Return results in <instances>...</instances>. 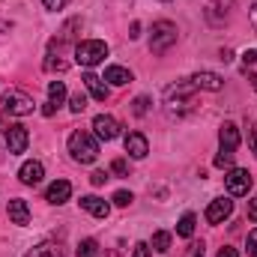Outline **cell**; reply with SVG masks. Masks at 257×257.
<instances>
[{"label": "cell", "mask_w": 257, "mask_h": 257, "mask_svg": "<svg viewBox=\"0 0 257 257\" xmlns=\"http://www.w3.org/2000/svg\"><path fill=\"white\" fill-rule=\"evenodd\" d=\"M194 93H197V87H194L192 81H177V84H171V87L165 90V111H168L171 117H186V114H192L194 105H197Z\"/></svg>", "instance_id": "obj_1"}, {"label": "cell", "mask_w": 257, "mask_h": 257, "mask_svg": "<svg viewBox=\"0 0 257 257\" xmlns=\"http://www.w3.org/2000/svg\"><path fill=\"white\" fill-rule=\"evenodd\" d=\"M69 153H72L75 162L93 165V162L99 159V141H96V135H93V132H84V128L72 132V135H69Z\"/></svg>", "instance_id": "obj_2"}, {"label": "cell", "mask_w": 257, "mask_h": 257, "mask_svg": "<svg viewBox=\"0 0 257 257\" xmlns=\"http://www.w3.org/2000/svg\"><path fill=\"white\" fill-rule=\"evenodd\" d=\"M177 45V24L171 21H156L150 30V51L153 54H165L168 48Z\"/></svg>", "instance_id": "obj_3"}, {"label": "cell", "mask_w": 257, "mask_h": 257, "mask_svg": "<svg viewBox=\"0 0 257 257\" xmlns=\"http://www.w3.org/2000/svg\"><path fill=\"white\" fill-rule=\"evenodd\" d=\"M105 57H108V45L102 39H84V42L75 45V60L81 66H87V69L99 66Z\"/></svg>", "instance_id": "obj_4"}, {"label": "cell", "mask_w": 257, "mask_h": 257, "mask_svg": "<svg viewBox=\"0 0 257 257\" xmlns=\"http://www.w3.org/2000/svg\"><path fill=\"white\" fill-rule=\"evenodd\" d=\"M33 99L24 93V90H15V87H9L6 93H3V111L6 114H12V117H27V114H33Z\"/></svg>", "instance_id": "obj_5"}, {"label": "cell", "mask_w": 257, "mask_h": 257, "mask_svg": "<svg viewBox=\"0 0 257 257\" xmlns=\"http://www.w3.org/2000/svg\"><path fill=\"white\" fill-rule=\"evenodd\" d=\"M224 186H227V194L242 197V194H248V189H251V174L245 168H230L227 177H224Z\"/></svg>", "instance_id": "obj_6"}, {"label": "cell", "mask_w": 257, "mask_h": 257, "mask_svg": "<svg viewBox=\"0 0 257 257\" xmlns=\"http://www.w3.org/2000/svg\"><path fill=\"white\" fill-rule=\"evenodd\" d=\"M93 132L102 141H114V138H120V123L114 117H108V114H96L93 117Z\"/></svg>", "instance_id": "obj_7"}, {"label": "cell", "mask_w": 257, "mask_h": 257, "mask_svg": "<svg viewBox=\"0 0 257 257\" xmlns=\"http://www.w3.org/2000/svg\"><path fill=\"white\" fill-rule=\"evenodd\" d=\"M230 212H233V200L218 197V200H212V203L206 206V221H209V224H221L224 218H230Z\"/></svg>", "instance_id": "obj_8"}, {"label": "cell", "mask_w": 257, "mask_h": 257, "mask_svg": "<svg viewBox=\"0 0 257 257\" xmlns=\"http://www.w3.org/2000/svg\"><path fill=\"white\" fill-rule=\"evenodd\" d=\"M27 144H30V135H27L24 126H9L6 128V147H9V153H24Z\"/></svg>", "instance_id": "obj_9"}, {"label": "cell", "mask_w": 257, "mask_h": 257, "mask_svg": "<svg viewBox=\"0 0 257 257\" xmlns=\"http://www.w3.org/2000/svg\"><path fill=\"white\" fill-rule=\"evenodd\" d=\"M42 177H45L42 162H24V165H21V171H18V180H21L24 186H39V183H42Z\"/></svg>", "instance_id": "obj_10"}, {"label": "cell", "mask_w": 257, "mask_h": 257, "mask_svg": "<svg viewBox=\"0 0 257 257\" xmlns=\"http://www.w3.org/2000/svg\"><path fill=\"white\" fill-rule=\"evenodd\" d=\"M233 9V0H209L206 3V18H209V24H224V18H227V12Z\"/></svg>", "instance_id": "obj_11"}, {"label": "cell", "mask_w": 257, "mask_h": 257, "mask_svg": "<svg viewBox=\"0 0 257 257\" xmlns=\"http://www.w3.org/2000/svg\"><path fill=\"white\" fill-rule=\"evenodd\" d=\"M218 141H221V153H236V147H239V128H236V123H224L218 128Z\"/></svg>", "instance_id": "obj_12"}, {"label": "cell", "mask_w": 257, "mask_h": 257, "mask_svg": "<svg viewBox=\"0 0 257 257\" xmlns=\"http://www.w3.org/2000/svg\"><path fill=\"white\" fill-rule=\"evenodd\" d=\"M123 144H126V153L132 159H144V156L150 153V144H147V138H144L141 132H128Z\"/></svg>", "instance_id": "obj_13"}, {"label": "cell", "mask_w": 257, "mask_h": 257, "mask_svg": "<svg viewBox=\"0 0 257 257\" xmlns=\"http://www.w3.org/2000/svg\"><path fill=\"white\" fill-rule=\"evenodd\" d=\"M69 194H72V183H69V180H54V183L48 186V192H45V200H48V203H66Z\"/></svg>", "instance_id": "obj_14"}, {"label": "cell", "mask_w": 257, "mask_h": 257, "mask_svg": "<svg viewBox=\"0 0 257 257\" xmlns=\"http://www.w3.org/2000/svg\"><path fill=\"white\" fill-rule=\"evenodd\" d=\"M192 84L197 87V90H209V93H218L221 87H224V81L215 75V72H197L192 78Z\"/></svg>", "instance_id": "obj_15"}, {"label": "cell", "mask_w": 257, "mask_h": 257, "mask_svg": "<svg viewBox=\"0 0 257 257\" xmlns=\"http://www.w3.org/2000/svg\"><path fill=\"white\" fill-rule=\"evenodd\" d=\"M81 209H87V212H90V215H96V218H108V212H111V206H108L102 197H96V194L81 197Z\"/></svg>", "instance_id": "obj_16"}, {"label": "cell", "mask_w": 257, "mask_h": 257, "mask_svg": "<svg viewBox=\"0 0 257 257\" xmlns=\"http://www.w3.org/2000/svg\"><path fill=\"white\" fill-rule=\"evenodd\" d=\"M84 87H87V93H90L96 102H105V99H108V87L102 84V78H99V75L87 72V75H84Z\"/></svg>", "instance_id": "obj_17"}, {"label": "cell", "mask_w": 257, "mask_h": 257, "mask_svg": "<svg viewBox=\"0 0 257 257\" xmlns=\"http://www.w3.org/2000/svg\"><path fill=\"white\" fill-rule=\"evenodd\" d=\"M6 212H9V218H12V224H30V209H27V203L24 200H9V206H6Z\"/></svg>", "instance_id": "obj_18"}, {"label": "cell", "mask_w": 257, "mask_h": 257, "mask_svg": "<svg viewBox=\"0 0 257 257\" xmlns=\"http://www.w3.org/2000/svg\"><path fill=\"white\" fill-rule=\"evenodd\" d=\"M105 81L114 84V87H123V84L132 81V72L123 69V66H108V69H105Z\"/></svg>", "instance_id": "obj_19"}, {"label": "cell", "mask_w": 257, "mask_h": 257, "mask_svg": "<svg viewBox=\"0 0 257 257\" xmlns=\"http://www.w3.org/2000/svg\"><path fill=\"white\" fill-rule=\"evenodd\" d=\"M24 257H63V248H60L57 242H42V245L30 248Z\"/></svg>", "instance_id": "obj_20"}, {"label": "cell", "mask_w": 257, "mask_h": 257, "mask_svg": "<svg viewBox=\"0 0 257 257\" xmlns=\"http://www.w3.org/2000/svg\"><path fill=\"white\" fill-rule=\"evenodd\" d=\"M63 99H66V84H63V81H51V84H48V102L60 108V105H63Z\"/></svg>", "instance_id": "obj_21"}, {"label": "cell", "mask_w": 257, "mask_h": 257, "mask_svg": "<svg viewBox=\"0 0 257 257\" xmlns=\"http://www.w3.org/2000/svg\"><path fill=\"white\" fill-rule=\"evenodd\" d=\"M153 248H156L159 254H165V251L171 248V233H168V230H156V233H153Z\"/></svg>", "instance_id": "obj_22"}, {"label": "cell", "mask_w": 257, "mask_h": 257, "mask_svg": "<svg viewBox=\"0 0 257 257\" xmlns=\"http://www.w3.org/2000/svg\"><path fill=\"white\" fill-rule=\"evenodd\" d=\"M194 224H197V218H194L192 212H186V215L180 218V224H177V233L189 239V236H192V233H194Z\"/></svg>", "instance_id": "obj_23"}, {"label": "cell", "mask_w": 257, "mask_h": 257, "mask_svg": "<svg viewBox=\"0 0 257 257\" xmlns=\"http://www.w3.org/2000/svg\"><path fill=\"white\" fill-rule=\"evenodd\" d=\"M78 257H99V242H96V239H81Z\"/></svg>", "instance_id": "obj_24"}, {"label": "cell", "mask_w": 257, "mask_h": 257, "mask_svg": "<svg viewBox=\"0 0 257 257\" xmlns=\"http://www.w3.org/2000/svg\"><path fill=\"white\" fill-rule=\"evenodd\" d=\"M84 108H87V96H84V93H75V96L69 99V111H72V114H81Z\"/></svg>", "instance_id": "obj_25"}, {"label": "cell", "mask_w": 257, "mask_h": 257, "mask_svg": "<svg viewBox=\"0 0 257 257\" xmlns=\"http://www.w3.org/2000/svg\"><path fill=\"white\" fill-rule=\"evenodd\" d=\"M111 171H114L117 177H128V165H126V159H114V162H111Z\"/></svg>", "instance_id": "obj_26"}, {"label": "cell", "mask_w": 257, "mask_h": 257, "mask_svg": "<svg viewBox=\"0 0 257 257\" xmlns=\"http://www.w3.org/2000/svg\"><path fill=\"white\" fill-rule=\"evenodd\" d=\"M147 105H150V99H147V96H138L135 105H132V111H135L138 117H144V114H147Z\"/></svg>", "instance_id": "obj_27"}, {"label": "cell", "mask_w": 257, "mask_h": 257, "mask_svg": "<svg viewBox=\"0 0 257 257\" xmlns=\"http://www.w3.org/2000/svg\"><path fill=\"white\" fill-rule=\"evenodd\" d=\"M233 165V153H218L215 156V168H230Z\"/></svg>", "instance_id": "obj_28"}, {"label": "cell", "mask_w": 257, "mask_h": 257, "mask_svg": "<svg viewBox=\"0 0 257 257\" xmlns=\"http://www.w3.org/2000/svg\"><path fill=\"white\" fill-rule=\"evenodd\" d=\"M117 206H128L132 203V192H114V197H111Z\"/></svg>", "instance_id": "obj_29"}, {"label": "cell", "mask_w": 257, "mask_h": 257, "mask_svg": "<svg viewBox=\"0 0 257 257\" xmlns=\"http://www.w3.org/2000/svg\"><path fill=\"white\" fill-rule=\"evenodd\" d=\"M203 251H206V248H203V242H192V245H189V251H186V257H203Z\"/></svg>", "instance_id": "obj_30"}, {"label": "cell", "mask_w": 257, "mask_h": 257, "mask_svg": "<svg viewBox=\"0 0 257 257\" xmlns=\"http://www.w3.org/2000/svg\"><path fill=\"white\" fill-rule=\"evenodd\" d=\"M105 180H108L105 171H93V174H90V183H93V186H105Z\"/></svg>", "instance_id": "obj_31"}, {"label": "cell", "mask_w": 257, "mask_h": 257, "mask_svg": "<svg viewBox=\"0 0 257 257\" xmlns=\"http://www.w3.org/2000/svg\"><path fill=\"white\" fill-rule=\"evenodd\" d=\"M248 254L251 257H257V227L248 233Z\"/></svg>", "instance_id": "obj_32"}, {"label": "cell", "mask_w": 257, "mask_h": 257, "mask_svg": "<svg viewBox=\"0 0 257 257\" xmlns=\"http://www.w3.org/2000/svg\"><path fill=\"white\" fill-rule=\"evenodd\" d=\"M132 257H150V245H147V242H138L135 251H132Z\"/></svg>", "instance_id": "obj_33"}, {"label": "cell", "mask_w": 257, "mask_h": 257, "mask_svg": "<svg viewBox=\"0 0 257 257\" xmlns=\"http://www.w3.org/2000/svg\"><path fill=\"white\" fill-rule=\"evenodd\" d=\"M42 3H45V9H51V12H57V9H63V6L69 3V0H42Z\"/></svg>", "instance_id": "obj_34"}, {"label": "cell", "mask_w": 257, "mask_h": 257, "mask_svg": "<svg viewBox=\"0 0 257 257\" xmlns=\"http://www.w3.org/2000/svg\"><path fill=\"white\" fill-rule=\"evenodd\" d=\"M248 218H251V221H257V194L248 200Z\"/></svg>", "instance_id": "obj_35"}, {"label": "cell", "mask_w": 257, "mask_h": 257, "mask_svg": "<svg viewBox=\"0 0 257 257\" xmlns=\"http://www.w3.org/2000/svg\"><path fill=\"white\" fill-rule=\"evenodd\" d=\"M257 60V51H251V48H248V51H242V63L245 66H251Z\"/></svg>", "instance_id": "obj_36"}, {"label": "cell", "mask_w": 257, "mask_h": 257, "mask_svg": "<svg viewBox=\"0 0 257 257\" xmlns=\"http://www.w3.org/2000/svg\"><path fill=\"white\" fill-rule=\"evenodd\" d=\"M248 144H251V150H254V156H257V126L248 128Z\"/></svg>", "instance_id": "obj_37"}, {"label": "cell", "mask_w": 257, "mask_h": 257, "mask_svg": "<svg viewBox=\"0 0 257 257\" xmlns=\"http://www.w3.org/2000/svg\"><path fill=\"white\" fill-rule=\"evenodd\" d=\"M248 21H251V27L257 30V3L251 6V9H248Z\"/></svg>", "instance_id": "obj_38"}, {"label": "cell", "mask_w": 257, "mask_h": 257, "mask_svg": "<svg viewBox=\"0 0 257 257\" xmlns=\"http://www.w3.org/2000/svg\"><path fill=\"white\" fill-rule=\"evenodd\" d=\"M54 111H57V105H51V102L42 108V114H45V117H54Z\"/></svg>", "instance_id": "obj_39"}, {"label": "cell", "mask_w": 257, "mask_h": 257, "mask_svg": "<svg viewBox=\"0 0 257 257\" xmlns=\"http://www.w3.org/2000/svg\"><path fill=\"white\" fill-rule=\"evenodd\" d=\"M218 257H239V254H236V248H221Z\"/></svg>", "instance_id": "obj_40"}, {"label": "cell", "mask_w": 257, "mask_h": 257, "mask_svg": "<svg viewBox=\"0 0 257 257\" xmlns=\"http://www.w3.org/2000/svg\"><path fill=\"white\" fill-rule=\"evenodd\" d=\"M99 257H117V251H105V254H99Z\"/></svg>", "instance_id": "obj_41"}, {"label": "cell", "mask_w": 257, "mask_h": 257, "mask_svg": "<svg viewBox=\"0 0 257 257\" xmlns=\"http://www.w3.org/2000/svg\"><path fill=\"white\" fill-rule=\"evenodd\" d=\"M251 84H254V90H257V75H251Z\"/></svg>", "instance_id": "obj_42"}, {"label": "cell", "mask_w": 257, "mask_h": 257, "mask_svg": "<svg viewBox=\"0 0 257 257\" xmlns=\"http://www.w3.org/2000/svg\"><path fill=\"white\" fill-rule=\"evenodd\" d=\"M0 30H9V24H0Z\"/></svg>", "instance_id": "obj_43"}]
</instances>
